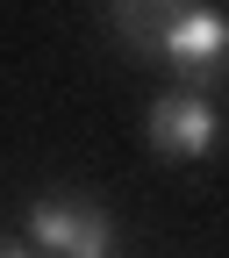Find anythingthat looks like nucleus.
<instances>
[{"instance_id":"obj_5","label":"nucleus","mask_w":229,"mask_h":258,"mask_svg":"<svg viewBox=\"0 0 229 258\" xmlns=\"http://www.w3.org/2000/svg\"><path fill=\"white\" fill-rule=\"evenodd\" d=\"M0 258H36V251H29V244H8V237H0Z\"/></svg>"},{"instance_id":"obj_2","label":"nucleus","mask_w":229,"mask_h":258,"mask_svg":"<svg viewBox=\"0 0 229 258\" xmlns=\"http://www.w3.org/2000/svg\"><path fill=\"white\" fill-rule=\"evenodd\" d=\"M150 64H165V72H172L179 86H193V93L222 86V79H229V15L215 8V0H193L165 36H158Z\"/></svg>"},{"instance_id":"obj_1","label":"nucleus","mask_w":229,"mask_h":258,"mask_svg":"<svg viewBox=\"0 0 229 258\" xmlns=\"http://www.w3.org/2000/svg\"><path fill=\"white\" fill-rule=\"evenodd\" d=\"M29 251L36 258H115V215L86 194H36L29 201Z\"/></svg>"},{"instance_id":"obj_4","label":"nucleus","mask_w":229,"mask_h":258,"mask_svg":"<svg viewBox=\"0 0 229 258\" xmlns=\"http://www.w3.org/2000/svg\"><path fill=\"white\" fill-rule=\"evenodd\" d=\"M193 8V0H108V29H115V43L129 50V57H143L150 64V50H158V36L179 22Z\"/></svg>"},{"instance_id":"obj_3","label":"nucleus","mask_w":229,"mask_h":258,"mask_svg":"<svg viewBox=\"0 0 229 258\" xmlns=\"http://www.w3.org/2000/svg\"><path fill=\"white\" fill-rule=\"evenodd\" d=\"M143 137H150V151H158V158L193 165V158H208V151L222 144V108H215V93L172 86V93H158V101H150Z\"/></svg>"}]
</instances>
